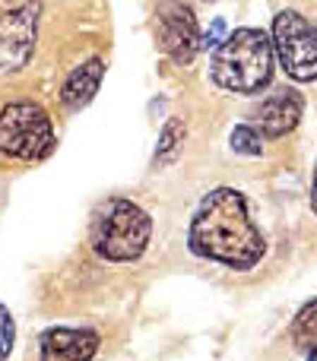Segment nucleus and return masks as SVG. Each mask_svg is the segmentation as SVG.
<instances>
[{
	"label": "nucleus",
	"instance_id": "1",
	"mask_svg": "<svg viewBox=\"0 0 317 361\" xmlns=\"http://www.w3.org/2000/svg\"><path fill=\"white\" fill-rule=\"evenodd\" d=\"M187 244L197 257L213 263H222L229 269H254L267 254L261 228L248 212V200L235 187H216L200 203L197 216L191 222Z\"/></svg>",
	"mask_w": 317,
	"mask_h": 361
},
{
	"label": "nucleus",
	"instance_id": "2",
	"mask_svg": "<svg viewBox=\"0 0 317 361\" xmlns=\"http://www.w3.org/2000/svg\"><path fill=\"white\" fill-rule=\"evenodd\" d=\"M210 76L225 92L254 95L267 89L273 76V38L261 29H235L213 51Z\"/></svg>",
	"mask_w": 317,
	"mask_h": 361
},
{
	"label": "nucleus",
	"instance_id": "3",
	"mask_svg": "<svg viewBox=\"0 0 317 361\" xmlns=\"http://www.w3.org/2000/svg\"><path fill=\"white\" fill-rule=\"evenodd\" d=\"M152 238V219L131 200H108L92 222V250L108 263L140 260Z\"/></svg>",
	"mask_w": 317,
	"mask_h": 361
},
{
	"label": "nucleus",
	"instance_id": "4",
	"mask_svg": "<svg viewBox=\"0 0 317 361\" xmlns=\"http://www.w3.org/2000/svg\"><path fill=\"white\" fill-rule=\"evenodd\" d=\"M54 149V124L35 102H10L0 111V152L19 162H38Z\"/></svg>",
	"mask_w": 317,
	"mask_h": 361
},
{
	"label": "nucleus",
	"instance_id": "5",
	"mask_svg": "<svg viewBox=\"0 0 317 361\" xmlns=\"http://www.w3.org/2000/svg\"><path fill=\"white\" fill-rule=\"evenodd\" d=\"M273 57L295 82L317 80V29L301 13H295V10L276 13Z\"/></svg>",
	"mask_w": 317,
	"mask_h": 361
},
{
	"label": "nucleus",
	"instance_id": "6",
	"mask_svg": "<svg viewBox=\"0 0 317 361\" xmlns=\"http://www.w3.org/2000/svg\"><path fill=\"white\" fill-rule=\"evenodd\" d=\"M38 19L42 0H0V73H16L29 63Z\"/></svg>",
	"mask_w": 317,
	"mask_h": 361
},
{
	"label": "nucleus",
	"instance_id": "7",
	"mask_svg": "<svg viewBox=\"0 0 317 361\" xmlns=\"http://www.w3.org/2000/svg\"><path fill=\"white\" fill-rule=\"evenodd\" d=\"M156 35H159L162 51H165L178 67H187L200 51V25H197L193 10L184 0H159Z\"/></svg>",
	"mask_w": 317,
	"mask_h": 361
},
{
	"label": "nucleus",
	"instance_id": "8",
	"mask_svg": "<svg viewBox=\"0 0 317 361\" xmlns=\"http://www.w3.org/2000/svg\"><path fill=\"white\" fill-rule=\"evenodd\" d=\"M301 111H305V102L295 89H282V92H273L257 111V130L267 140H280L286 133H292L301 121Z\"/></svg>",
	"mask_w": 317,
	"mask_h": 361
},
{
	"label": "nucleus",
	"instance_id": "9",
	"mask_svg": "<svg viewBox=\"0 0 317 361\" xmlns=\"http://www.w3.org/2000/svg\"><path fill=\"white\" fill-rule=\"evenodd\" d=\"M99 352V333L92 330H48L38 339L44 361H83Z\"/></svg>",
	"mask_w": 317,
	"mask_h": 361
},
{
	"label": "nucleus",
	"instance_id": "10",
	"mask_svg": "<svg viewBox=\"0 0 317 361\" xmlns=\"http://www.w3.org/2000/svg\"><path fill=\"white\" fill-rule=\"evenodd\" d=\"M102 76H105V61H102V57H92V61L80 63V67H76L73 73L67 76V82H64L61 102L70 108V111H80V108H86L89 102L95 99V92H99Z\"/></svg>",
	"mask_w": 317,
	"mask_h": 361
},
{
	"label": "nucleus",
	"instance_id": "11",
	"mask_svg": "<svg viewBox=\"0 0 317 361\" xmlns=\"http://www.w3.org/2000/svg\"><path fill=\"white\" fill-rule=\"evenodd\" d=\"M292 345L305 358H317V298L308 301L292 324Z\"/></svg>",
	"mask_w": 317,
	"mask_h": 361
},
{
	"label": "nucleus",
	"instance_id": "12",
	"mask_svg": "<svg viewBox=\"0 0 317 361\" xmlns=\"http://www.w3.org/2000/svg\"><path fill=\"white\" fill-rule=\"evenodd\" d=\"M184 137H187V127H184V121H181V118H172V121H168V124H165V130H162V137H159L156 162H159V165L172 162V159L178 156L181 143H184Z\"/></svg>",
	"mask_w": 317,
	"mask_h": 361
},
{
	"label": "nucleus",
	"instance_id": "13",
	"mask_svg": "<svg viewBox=\"0 0 317 361\" xmlns=\"http://www.w3.org/2000/svg\"><path fill=\"white\" fill-rule=\"evenodd\" d=\"M232 149L241 152V156H261L263 152V143H261V130H254V127H235L229 137Z\"/></svg>",
	"mask_w": 317,
	"mask_h": 361
},
{
	"label": "nucleus",
	"instance_id": "14",
	"mask_svg": "<svg viewBox=\"0 0 317 361\" xmlns=\"http://www.w3.org/2000/svg\"><path fill=\"white\" fill-rule=\"evenodd\" d=\"M13 339H16V330H13V317L4 305H0V358L10 355Z\"/></svg>",
	"mask_w": 317,
	"mask_h": 361
},
{
	"label": "nucleus",
	"instance_id": "15",
	"mask_svg": "<svg viewBox=\"0 0 317 361\" xmlns=\"http://www.w3.org/2000/svg\"><path fill=\"white\" fill-rule=\"evenodd\" d=\"M222 29H225L222 23H213V29L206 32V38L200 42V48H216V44H219V35H222Z\"/></svg>",
	"mask_w": 317,
	"mask_h": 361
},
{
	"label": "nucleus",
	"instance_id": "16",
	"mask_svg": "<svg viewBox=\"0 0 317 361\" xmlns=\"http://www.w3.org/2000/svg\"><path fill=\"white\" fill-rule=\"evenodd\" d=\"M311 212L317 216V165H314V178H311Z\"/></svg>",
	"mask_w": 317,
	"mask_h": 361
},
{
	"label": "nucleus",
	"instance_id": "17",
	"mask_svg": "<svg viewBox=\"0 0 317 361\" xmlns=\"http://www.w3.org/2000/svg\"><path fill=\"white\" fill-rule=\"evenodd\" d=\"M206 4H213V0H206Z\"/></svg>",
	"mask_w": 317,
	"mask_h": 361
}]
</instances>
